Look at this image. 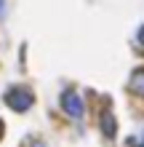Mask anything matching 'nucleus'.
Instances as JSON below:
<instances>
[{
    "mask_svg": "<svg viewBox=\"0 0 144 147\" xmlns=\"http://www.w3.org/2000/svg\"><path fill=\"white\" fill-rule=\"evenodd\" d=\"M3 99H5V105L13 112H27L32 105H35V94H32L29 86H8Z\"/></svg>",
    "mask_w": 144,
    "mask_h": 147,
    "instance_id": "obj_1",
    "label": "nucleus"
},
{
    "mask_svg": "<svg viewBox=\"0 0 144 147\" xmlns=\"http://www.w3.org/2000/svg\"><path fill=\"white\" fill-rule=\"evenodd\" d=\"M59 105H62V110H64L70 118H75V120H80L83 115H86V105H83L80 94H78V91H72V88H67V91L62 94Z\"/></svg>",
    "mask_w": 144,
    "mask_h": 147,
    "instance_id": "obj_2",
    "label": "nucleus"
},
{
    "mask_svg": "<svg viewBox=\"0 0 144 147\" xmlns=\"http://www.w3.org/2000/svg\"><path fill=\"white\" fill-rule=\"evenodd\" d=\"M101 134H104L107 139H115V134H117V120L112 115V110L101 112Z\"/></svg>",
    "mask_w": 144,
    "mask_h": 147,
    "instance_id": "obj_3",
    "label": "nucleus"
},
{
    "mask_svg": "<svg viewBox=\"0 0 144 147\" xmlns=\"http://www.w3.org/2000/svg\"><path fill=\"white\" fill-rule=\"evenodd\" d=\"M128 91L144 99V67H141V70H136V72L131 75V80H128Z\"/></svg>",
    "mask_w": 144,
    "mask_h": 147,
    "instance_id": "obj_4",
    "label": "nucleus"
},
{
    "mask_svg": "<svg viewBox=\"0 0 144 147\" xmlns=\"http://www.w3.org/2000/svg\"><path fill=\"white\" fill-rule=\"evenodd\" d=\"M136 43H139V48L144 51V24L139 27V32H136Z\"/></svg>",
    "mask_w": 144,
    "mask_h": 147,
    "instance_id": "obj_5",
    "label": "nucleus"
},
{
    "mask_svg": "<svg viewBox=\"0 0 144 147\" xmlns=\"http://www.w3.org/2000/svg\"><path fill=\"white\" fill-rule=\"evenodd\" d=\"M5 13V0H0V16Z\"/></svg>",
    "mask_w": 144,
    "mask_h": 147,
    "instance_id": "obj_6",
    "label": "nucleus"
},
{
    "mask_svg": "<svg viewBox=\"0 0 144 147\" xmlns=\"http://www.w3.org/2000/svg\"><path fill=\"white\" fill-rule=\"evenodd\" d=\"M131 147H144V142H131Z\"/></svg>",
    "mask_w": 144,
    "mask_h": 147,
    "instance_id": "obj_7",
    "label": "nucleus"
},
{
    "mask_svg": "<svg viewBox=\"0 0 144 147\" xmlns=\"http://www.w3.org/2000/svg\"><path fill=\"white\" fill-rule=\"evenodd\" d=\"M3 131H5V126H3V120H0V136H3Z\"/></svg>",
    "mask_w": 144,
    "mask_h": 147,
    "instance_id": "obj_8",
    "label": "nucleus"
},
{
    "mask_svg": "<svg viewBox=\"0 0 144 147\" xmlns=\"http://www.w3.org/2000/svg\"><path fill=\"white\" fill-rule=\"evenodd\" d=\"M141 142H144V128H141Z\"/></svg>",
    "mask_w": 144,
    "mask_h": 147,
    "instance_id": "obj_9",
    "label": "nucleus"
}]
</instances>
